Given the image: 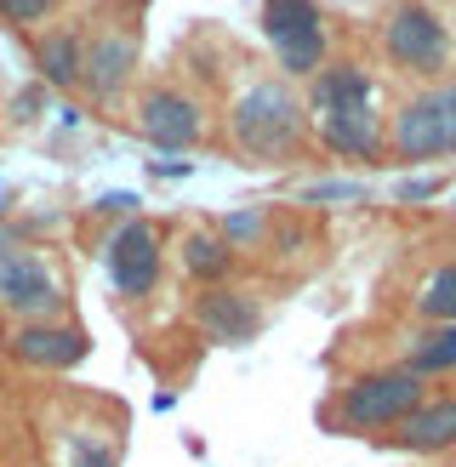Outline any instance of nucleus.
I'll return each mask as SVG.
<instances>
[{"mask_svg":"<svg viewBox=\"0 0 456 467\" xmlns=\"http://www.w3.org/2000/svg\"><path fill=\"white\" fill-rule=\"evenodd\" d=\"M57 12V0H0V17L17 23V29H35V23H46Z\"/></svg>","mask_w":456,"mask_h":467,"instance_id":"obj_19","label":"nucleus"},{"mask_svg":"<svg viewBox=\"0 0 456 467\" xmlns=\"http://www.w3.org/2000/svg\"><path fill=\"white\" fill-rule=\"evenodd\" d=\"M6 348H12V359H17V365H29V370H75V365L91 354L86 331H80V325H68V319L17 325Z\"/></svg>","mask_w":456,"mask_h":467,"instance_id":"obj_11","label":"nucleus"},{"mask_svg":"<svg viewBox=\"0 0 456 467\" xmlns=\"http://www.w3.org/2000/svg\"><path fill=\"white\" fill-rule=\"evenodd\" d=\"M388 445H399L410 456L456 451V393H445V400H422L410 416H399V422L388 428Z\"/></svg>","mask_w":456,"mask_h":467,"instance_id":"obj_12","label":"nucleus"},{"mask_svg":"<svg viewBox=\"0 0 456 467\" xmlns=\"http://www.w3.org/2000/svg\"><path fill=\"white\" fill-rule=\"evenodd\" d=\"M263 35L280 57L285 80H308L319 63H331V29L319 0H263Z\"/></svg>","mask_w":456,"mask_h":467,"instance_id":"obj_6","label":"nucleus"},{"mask_svg":"<svg viewBox=\"0 0 456 467\" xmlns=\"http://www.w3.org/2000/svg\"><path fill=\"white\" fill-rule=\"evenodd\" d=\"M422 400H428V382L417 377V370H405V365L365 370V377H354L348 388L337 393L331 428L337 433H388L399 416H410Z\"/></svg>","mask_w":456,"mask_h":467,"instance_id":"obj_2","label":"nucleus"},{"mask_svg":"<svg viewBox=\"0 0 456 467\" xmlns=\"http://www.w3.org/2000/svg\"><path fill=\"white\" fill-rule=\"evenodd\" d=\"M228 143L245 160H291L303 149V98L285 80H251L228 103Z\"/></svg>","mask_w":456,"mask_h":467,"instance_id":"obj_1","label":"nucleus"},{"mask_svg":"<svg viewBox=\"0 0 456 467\" xmlns=\"http://www.w3.org/2000/svg\"><path fill=\"white\" fill-rule=\"evenodd\" d=\"M131 131L154 149H194L205 137V109L177 86H149L131 109Z\"/></svg>","mask_w":456,"mask_h":467,"instance_id":"obj_8","label":"nucleus"},{"mask_svg":"<svg viewBox=\"0 0 456 467\" xmlns=\"http://www.w3.org/2000/svg\"><path fill=\"white\" fill-rule=\"evenodd\" d=\"M91 212H103V217H126V212H137V200L131 194H109V200H98Z\"/></svg>","mask_w":456,"mask_h":467,"instance_id":"obj_21","label":"nucleus"},{"mask_svg":"<svg viewBox=\"0 0 456 467\" xmlns=\"http://www.w3.org/2000/svg\"><path fill=\"white\" fill-rule=\"evenodd\" d=\"M417 314H422V319H433V325H456V263H445V268L422 285Z\"/></svg>","mask_w":456,"mask_h":467,"instance_id":"obj_18","label":"nucleus"},{"mask_svg":"<svg viewBox=\"0 0 456 467\" xmlns=\"http://www.w3.org/2000/svg\"><path fill=\"white\" fill-rule=\"evenodd\" d=\"M143 57V23L137 17H98V29H80V80L98 103H114L137 75Z\"/></svg>","mask_w":456,"mask_h":467,"instance_id":"obj_4","label":"nucleus"},{"mask_svg":"<svg viewBox=\"0 0 456 467\" xmlns=\"http://www.w3.org/2000/svg\"><path fill=\"white\" fill-rule=\"evenodd\" d=\"M0 308L17 314L23 325L63 319V285L57 274L29 251H0Z\"/></svg>","mask_w":456,"mask_h":467,"instance_id":"obj_7","label":"nucleus"},{"mask_svg":"<svg viewBox=\"0 0 456 467\" xmlns=\"http://www.w3.org/2000/svg\"><path fill=\"white\" fill-rule=\"evenodd\" d=\"M182 268L194 279H205V285H217V279H228V268H234V245H228L217 228H194V234H182Z\"/></svg>","mask_w":456,"mask_h":467,"instance_id":"obj_16","label":"nucleus"},{"mask_svg":"<svg viewBox=\"0 0 456 467\" xmlns=\"http://www.w3.org/2000/svg\"><path fill=\"white\" fill-rule=\"evenodd\" d=\"M314 126H319V143H326L331 154H342V160H377L382 154V120L371 114V103L319 114Z\"/></svg>","mask_w":456,"mask_h":467,"instance_id":"obj_14","label":"nucleus"},{"mask_svg":"<svg viewBox=\"0 0 456 467\" xmlns=\"http://www.w3.org/2000/svg\"><path fill=\"white\" fill-rule=\"evenodd\" d=\"M382 52L394 68H405V75L440 80L451 68V29L428 0H399L382 23Z\"/></svg>","mask_w":456,"mask_h":467,"instance_id":"obj_5","label":"nucleus"},{"mask_svg":"<svg viewBox=\"0 0 456 467\" xmlns=\"http://www.w3.org/2000/svg\"><path fill=\"white\" fill-rule=\"evenodd\" d=\"M382 149L405 160V166L456 154V80H433L417 98H405L382 131Z\"/></svg>","mask_w":456,"mask_h":467,"instance_id":"obj_3","label":"nucleus"},{"mask_svg":"<svg viewBox=\"0 0 456 467\" xmlns=\"http://www.w3.org/2000/svg\"><path fill=\"white\" fill-rule=\"evenodd\" d=\"M109 279H114L120 296H149L154 291V279H160V234L143 217H131V223L114 228V240H109Z\"/></svg>","mask_w":456,"mask_h":467,"instance_id":"obj_9","label":"nucleus"},{"mask_svg":"<svg viewBox=\"0 0 456 467\" xmlns=\"http://www.w3.org/2000/svg\"><path fill=\"white\" fill-rule=\"evenodd\" d=\"M405 370H417V377H440V370H456V325H433V331L405 354Z\"/></svg>","mask_w":456,"mask_h":467,"instance_id":"obj_17","label":"nucleus"},{"mask_svg":"<svg viewBox=\"0 0 456 467\" xmlns=\"http://www.w3.org/2000/svg\"><path fill=\"white\" fill-rule=\"evenodd\" d=\"M35 68H40L46 86L75 91V80H80V29H46L35 40Z\"/></svg>","mask_w":456,"mask_h":467,"instance_id":"obj_15","label":"nucleus"},{"mask_svg":"<svg viewBox=\"0 0 456 467\" xmlns=\"http://www.w3.org/2000/svg\"><path fill=\"white\" fill-rule=\"evenodd\" d=\"M433 189H440V182H433V177H422V182H405V189H399V200H428Z\"/></svg>","mask_w":456,"mask_h":467,"instance_id":"obj_22","label":"nucleus"},{"mask_svg":"<svg viewBox=\"0 0 456 467\" xmlns=\"http://www.w3.org/2000/svg\"><path fill=\"white\" fill-rule=\"evenodd\" d=\"M263 228H268V217L263 212H240V217H223V240L228 245H245V240H263Z\"/></svg>","mask_w":456,"mask_h":467,"instance_id":"obj_20","label":"nucleus"},{"mask_svg":"<svg viewBox=\"0 0 456 467\" xmlns=\"http://www.w3.org/2000/svg\"><path fill=\"white\" fill-rule=\"evenodd\" d=\"M194 325L205 331V342H223V348L257 342L263 337V302L251 291L212 285V291H200V302H194Z\"/></svg>","mask_w":456,"mask_h":467,"instance_id":"obj_10","label":"nucleus"},{"mask_svg":"<svg viewBox=\"0 0 456 467\" xmlns=\"http://www.w3.org/2000/svg\"><path fill=\"white\" fill-rule=\"evenodd\" d=\"M365 103H371V75H365V63L337 57V63H319L308 75L314 120H319V114H337V109H365Z\"/></svg>","mask_w":456,"mask_h":467,"instance_id":"obj_13","label":"nucleus"}]
</instances>
